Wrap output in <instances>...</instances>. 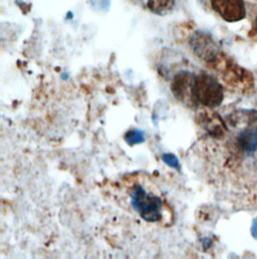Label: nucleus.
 <instances>
[{
    "label": "nucleus",
    "instance_id": "3",
    "mask_svg": "<svg viewBox=\"0 0 257 259\" xmlns=\"http://www.w3.org/2000/svg\"><path fill=\"white\" fill-rule=\"evenodd\" d=\"M190 45L199 59L208 63L217 59L218 47L210 34L202 31L195 32L190 39Z\"/></svg>",
    "mask_w": 257,
    "mask_h": 259
},
{
    "label": "nucleus",
    "instance_id": "1",
    "mask_svg": "<svg viewBox=\"0 0 257 259\" xmlns=\"http://www.w3.org/2000/svg\"><path fill=\"white\" fill-rule=\"evenodd\" d=\"M128 202L134 211L145 221L170 224L173 211L160 189L147 176H128L124 179Z\"/></svg>",
    "mask_w": 257,
    "mask_h": 259
},
{
    "label": "nucleus",
    "instance_id": "7",
    "mask_svg": "<svg viewBox=\"0 0 257 259\" xmlns=\"http://www.w3.org/2000/svg\"><path fill=\"white\" fill-rule=\"evenodd\" d=\"M175 6V0H148L149 9L158 14L165 15Z\"/></svg>",
    "mask_w": 257,
    "mask_h": 259
},
{
    "label": "nucleus",
    "instance_id": "2",
    "mask_svg": "<svg viewBox=\"0 0 257 259\" xmlns=\"http://www.w3.org/2000/svg\"><path fill=\"white\" fill-rule=\"evenodd\" d=\"M192 93L195 104L199 103L208 108L220 106L224 97L221 84L207 73L194 77Z\"/></svg>",
    "mask_w": 257,
    "mask_h": 259
},
{
    "label": "nucleus",
    "instance_id": "5",
    "mask_svg": "<svg viewBox=\"0 0 257 259\" xmlns=\"http://www.w3.org/2000/svg\"><path fill=\"white\" fill-rule=\"evenodd\" d=\"M194 77L190 72L181 71L175 76L172 83V91L175 97L188 105L195 104L192 93Z\"/></svg>",
    "mask_w": 257,
    "mask_h": 259
},
{
    "label": "nucleus",
    "instance_id": "8",
    "mask_svg": "<svg viewBox=\"0 0 257 259\" xmlns=\"http://www.w3.org/2000/svg\"><path fill=\"white\" fill-rule=\"evenodd\" d=\"M255 29H256V31H257V16H256V20H255Z\"/></svg>",
    "mask_w": 257,
    "mask_h": 259
},
{
    "label": "nucleus",
    "instance_id": "6",
    "mask_svg": "<svg viewBox=\"0 0 257 259\" xmlns=\"http://www.w3.org/2000/svg\"><path fill=\"white\" fill-rule=\"evenodd\" d=\"M239 145L242 150L251 154L257 150V129H247L239 136Z\"/></svg>",
    "mask_w": 257,
    "mask_h": 259
},
{
    "label": "nucleus",
    "instance_id": "4",
    "mask_svg": "<svg viewBox=\"0 0 257 259\" xmlns=\"http://www.w3.org/2000/svg\"><path fill=\"white\" fill-rule=\"evenodd\" d=\"M213 9L226 21L236 22L245 17L243 0H211Z\"/></svg>",
    "mask_w": 257,
    "mask_h": 259
}]
</instances>
